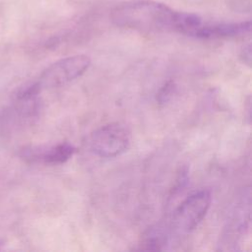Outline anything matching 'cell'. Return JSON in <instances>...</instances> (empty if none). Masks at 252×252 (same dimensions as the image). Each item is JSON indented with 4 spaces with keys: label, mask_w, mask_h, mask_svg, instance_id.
Wrapping results in <instances>:
<instances>
[{
    "label": "cell",
    "mask_w": 252,
    "mask_h": 252,
    "mask_svg": "<svg viewBox=\"0 0 252 252\" xmlns=\"http://www.w3.org/2000/svg\"><path fill=\"white\" fill-rule=\"evenodd\" d=\"M178 14L163 3L137 0L116 6L111 19L117 26L141 32L175 31Z\"/></svg>",
    "instance_id": "1"
},
{
    "label": "cell",
    "mask_w": 252,
    "mask_h": 252,
    "mask_svg": "<svg viewBox=\"0 0 252 252\" xmlns=\"http://www.w3.org/2000/svg\"><path fill=\"white\" fill-rule=\"evenodd\" d=\"M130 144V133L119 123H110L94 130L89 138L91 151L100 158H114L124 153Z\"/></svg>",
    "instance_id": "2"
},
{
    "label": "cell",
    "mask_w": 252,
    "mask_h": 252,
    "mask_svg": "<svg viewBox=\"0 0 252 252\" xmlns=\"http://www.w3.org/2000/svg\"><path fill=\"white\" fill-rule=\"evenodd\" d=\"M91 59L87 55H74L62 58L51 64L36 82L42 89L58 88L82 76L90 67Z\"/></svg>",
    "instance_id": "3"
},
{
    "label": "cell",
    "mask_w": 252,
    "mask_h": 252,
    "mask_svg": "<svg viewBox=\"0 0 252 252\" xmlns=\"http://www.w3.org/2000/svg\"><path fill=\"white\" fill-rule=\"evenodd\" d=\"M211 204V194L207 190L187 197L174 211L172 222L181 232L193 230L205 218Z\"/></svg>",
    "instance_id": "4"
},
{
    "label": "cell",
    "mask_w": 252,
    "mask_h": 252,
    "mask_svg": "<svg viewBox=\"0 0 252 252\" xmlns=\"http://www.w3.org/2000/svg\"><path fill=\"white\" fill-rule=\"evenodd\" d=\"M251 22L239 23H219L203 24L196 32L198 38H217V37H233L250 32Z\"/></svg>",
    "instance_id": "5"
},
{
    "label": "cell",
    "mask_w": 252,
    "mask_h": 252,
    "mask_svg": "<svg viewBox=\"0 0 252 252\" xmlns=\"http://www.w3.org/2000/svg\"><path fill=\"white\" fill-rule=\"evenodd\" d=\"M76 153V148L64 142L43 149H31L26 151L25 157L31 159L41 160L45 163L59 164L67 161Z\"/></svg>",
    "instance_id": "6"
},
{
    "label": "cell",
    "mask_w": 252,
    "mask_h": 252,
    "mask_svg": "<svg viewBox=\"0 0 252 252\" xmlns=\"http://www.w3.org/2000/svg\"><path fill=\"white\" fill-rule=\"evenodd\" d=\"M166 241L165 231L161 227L156 226L149 228L144 233L139 245L142 250H161Z\"/></svg>",
    "instance_id": "7"
},
{
    "label": "cell",
    "mask_w": 252,
    "mask_h": 252,
    "mask_svg": "<svg viewBox=\"0 0 252 252\" xmlns=\"http://www.w3.org/2000/svg\"><path fill=\"white\" fill-rule=\"evenodd\" d=\"M171 90H172V85L170 83L166 84L158 94V100L159 101H166L167 98H168L167 96H169V94L171 93Z\"/></svg>",
    "instance_id": "8"
}]
</instances>
